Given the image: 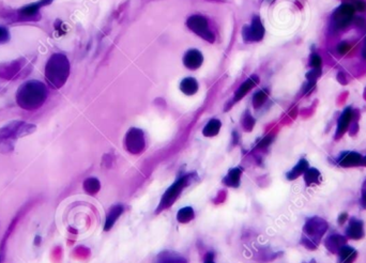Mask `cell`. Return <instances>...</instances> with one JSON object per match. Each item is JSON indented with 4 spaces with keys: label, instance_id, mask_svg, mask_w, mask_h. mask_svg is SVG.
<instances>
[{
    "label": "cell",
    "instance_id": "obj_1",
    "mask_svg": "<svg viewBox=\"0 0 366 263\" xmlns=\"http://www.w3.org/2000/svg\"><path fill=\"white\" fill-rule=\"evenodd\" d=\"M46 98V87L39 81H29L23 84L16 93L17 104L26 110H38L44 104Z\"/></svg>",
    "mask_w": 366,
    "mask_h": 263
},
{
    "label": "cell",
    "instance_id": "obj_2",
    "mask_svg": "<svg viewBox=\"0 0 366 263\" xmlns=\"http://www.w3.org/2000/svg\"><path fill=\"white\" fill-rule=\"evenodd\" d=\"M70 74V62L62 54H54L45 67V78L50 87L58 89L65 85Z\"/></svg>",
    "mask_w": 366,
    "mask_h": 263
},
{
    "label": "cell",
    "instance_id": "obj_3",
    "mask_svg": "<svg viewBox=\"0 0 366 263\" xmlns=\"http://www.w3.org/2000/svg\"><path fill=\"white\" fill-rule=\"evenodd\" d=\"M36 131L33 124L25 123L23 121H13L0 129V152L9 153L14 149V141L29 135Z\"/></svg>",
    "mask_w": 366,
    "mask_h": 263
},
{
    "label": "cell",
    "instance_id": "obj_4",
    "mask_svg": "<svg viewBox=\"0 0 366 263\" xmlns=\"http://www.w3.org/2000/svg\"><path fill=\"white\" fill-rule=\"evenodd\" d=\"M196 180H198V175L196 173L186 174L177 180L174 184L170 185L168 190L164 193L161 201H160L156 210V214H160L163 212L164 210L169 209L171 205L177 201V199L180 197L181 193L185 190V187H187L191 183Z\"/></svg>",
    "mask_w": 366,
    "mask_h": 263
},
{
    "label": "cell",
    "instance_id": "obj_5",
    "mask_svg": "<svg viewBox=\"0 0 366 263\" xmlns=\"http://www.w3.org/2000/svg\"><path fill=\"white\" fill-rule=\"evenodd\" d=\"M328 230V224L320 217H311L303 227L301 244L308 249H316L322 236Z\"/></svg>",
    "mask_w": 366,
    "mask_h": 263
},
{
    "label": "cell",
    "instance_id": "obj_6",
    "mask_svg": "<svg viewBox=\"0 0 366 263\" xmlns=\"http://www.w3.org/2000/svg\"><path fill=\"white\" fill-rule=\"evenodd\" d=\"M186 25L194 33H196L197 36L203 38L204 40H206V41L211 42V43L214 42V40H215L214 34L212 33V31L210 30V28L208 26V21L206 20L204 16L202 15L191 16L190 19L187 20Z\"/></svg>",
    "mask_w": 366,
    "mask_h": 263
},
{
    "label": "cell",
    "instance_id": "obj_7",
    "mask_svg": "<svg viewBox=\"0 0 366 263\" xmlns=\"http://www.w3.org/2000/svg\"><path fill=\"white\" fill-rule=\"evenodd\" d=\"M125 147L131 154H140L145 150L146 140L144 132L139 129H131L125 136Z\"/></svg>",
    "mask_w": 366,
    "mask_h": 263
},
{
    "label": "cell",
    "instance_id": "obj_8",
    "mask_svg": "<svg viewBox=\"0 0 366 263\" xmlns=\"http://www.w3.org/2000/svg\"><path fill=\"white\" fill-rule=\"evenodd\" d=\"M242 36L245 41H260L265 36V28L258 16H254L251 26H245L242 29Z\"/></svg>",
    "mask_w": 366,
    "mask_h": 263
},
{
    "label": "cell",
    "instance_id": "obj_9",
    "mask_svg": "<svg viewBox=\"0 0 366 263\" xmlns=\"http://www.w3.org/2000/svg\"><path fill=\"white\" fill-rule=\"evenodd\" d=\"M354 14V8L351 4L344 3L335 11L333 15V22L334 25L337 28H345L350 24Z\"/></svg>",
    "mask_w": 366,
    "mask_h": 263
},
{
    "label": "cell",
    "instance_id": "obj_10",
    "mask_svg": "<svg viewBox=\"0 0 366 263\" xmlns=\"http://www.w3.org/2000/svg\"><path fill=\"white\" fill-rule=\"evenodd\" d=\"M203 54L197 49L187 50L184 57H183V64L190 70H197L203 65Z\"/></svg>",
    "mask_w": 366,
    "mask_h": 263
},
{
    "label": "cell",
    "instance_id": "obj_11",
    "mask_svg": "<svg viewBox=\"0 0 366 263\" xmlns=\"http://www.w3.org/2000/svg\"><path fill=\"white\" fill-rule=\"evenodd\" d=\"M352 119H353V110H352V108L348 107L344 110V112L342 113L339 121H337V129H336V134H335L336 139L341 138V137L345 134V132L347 131L348 127H349Z\"/></svg>",
    "mask_w": 366,
    "mask_h": 263
},
{
    "label": "cell",
    "instance_id": "obj_12",
    "mask_svg": "<svg viewBox=\"0 0 366 263\" xmlns=\"http://www.w3.org/2000/svg\"><path fill=\"white\" fill-rule=\"evenodd\" d=\"M362 162L363 156L357 152L343 153L339 159V164L342 167H354V166L362 165Z\"/></svg>",
    "mask_w": 366,
    "mask_h": 263
},
{
    "label": "cell",
    "instance_id": "obj_13",
    "mask_svg": "<svg viewBox=\"0 0 366 263\" xmlns=\"http://www.w3.org/2000/svg\"><path fill=\"white\" fill-rule=\"evenodd\" d=\"M154 263H187L185 258L178 253L171 250H164L160 253Z\"/></svg>",
    "mask_w": 366,
    "mask_h": 263
},
{
    "label": "cell",
    "instance_id": "obj_14",
    "mask_svg": "<svg viewBox=\"0 0 366 263\" xmlns=\"http://www.w3.org/2000/svg\"><path fill=\"white\" fill-rule=\"evenodd\" d=\"M347 237L352 240H360L364 237V226L363 221L357 219H351L349 226H348L347 230Z\"/></svg>",
    "mask_w": 366,
    "mask_h": 263
},
{
    "label": "cell",
    "instance_id": "obj_15",
    "mask_svg": "<svg viewBox=\"0 0 366 263\" xmlns=\"http://www.w3.org/2000/svg\"><path fill=\"white\" fill-rule=\"evenodd\" d=\"M241 175H242V168L236 167L232 168L228 171L227 175L223 179V184L226 185L227 187H233L238 188L241 183Z\"/></svg>",
    "mask_w": 366,
    "mask_h": 263
},
{
    "label": "cell",
    "instance_id": "obj_16",
    "mask_svg": "<svg viewBox=\"0 0 366 263\" xmlns=\"http://www.w3.org/2000/svg\"><path fill=\"white\" fill-rule=\"evenodd\" d=\"M257 83H258V77L257 76H252L248 81H245L241 86H240L239 89L236 91V93H234L233 103L240 101L243 96L247 95L249 93V91L255 87Z\"/></svg>",
    "mask_w": 366,
    "mask_h": 263
},
{
    "label": "cell",
    "instance_id": "obj_17",
    "mask_svg": "<svg viewBox=\"0 0 366 263\" xmlns=\"http://www.w3.org/2000/svg\"><path fill=\"white\" fill-rule=\"evenodd\" d=\"M123 213V207L121 204H116L114 205V207L110 210V212H108L107 216H106V219H105V225H104V231H110L113 226L115 225V222L117 221V219L120 217V215H121Z\"/></svg>",
    "mask_w": 366,
    "mask_h": 263
},
{
    "label": "cell",
    "instance_id": "obj_18",
    "mask_svg": "<svg viewBox=\"0 0 366 263\" xmlns=\"http://www.w3.org/2000/svg\"><path fill=\"white\" fill-rule=\"evenodd\" d=\"M324 245L331 253H339L340 248L346 245V239L340 234H332L325 240Z\"/></svg>",
    "mask_w": 366,
    "mask_h": 263
},
{
    "label": "cell",
    "instance_id": "obj_19",
    "mask_svg": "<svg viewBox=\"0 0 366 263\" xmlns=\"http://www.w3.org/2000/svg\"><path fill=\"white\" fill-rule=\"evenodd\" d=\"M337 254H339L340 257L339 263H353L358 256L357 250L351 246H348V245L342 246Z\"/></svg>",
    "mask_w": 366,
    "mask_h": 263
},
{
    "label": "cell",
    "instance_id": "obj_20",
    "mask_svg": "<svg viewBox=\"0 0 366 263\" xmlns=\"http://www.w3.org/2000/svg\"><path fill=\"white\" fill-rule=\"evenodd\" d=\"M51 1H53V0H40V1H38L36 3H32V4L27 5V7H25V8H23L20 11V14L23 17H25V19H27V17H32L36 14H38L40 8L44 7V5L49 4Z\"/></svg>",
    "mask_w": 366,
    "mask_h": 263
},
{
    "label": "cell",
    "instance_id": "obj_21",
    "mask_svg": "<svg viewBox=\"0 0 366 263\" xmlns=\"http://www.w3.org/2000/svg\"><path fill=\"white\" fill-rule=\"evenodd\" d=\"M180 89L186 95H193L198 91V83L195 78L186 77L180 84Z\"/></svg>",
    "mask_w": 366,
    "mask_h": 263
},
{
    "label": "cell",
    "instance_id": "obj_22",
    "mask_svg": "<svg viewBox=\"0 0 366 263\" xmlns=\"http://www.w3.org/2000/svg\"><path fill=\"white\" fill-rule=\"evenodd\" d=\"M308 168V163L306 159L302 158L299 161V163L297 164L295 167L291 169L289 173H287V175H286V176H287V179L289 181H293V180H296L297 178H299V176L301 175H303L306 171V169Z\"/></svg>",
    "mask_w": 366,
    "mask_h": 263
},
{
    "label": "cell",
    "instance_id": "obj_23",
    "mask_svg": "<svg viewBox=\"0 0 366 263\" xmlns=\"http://www.w3.org/2000/svg\"><path fill=\"white\" fill-rule=\"evenodd\" d=\"M221 128H222V122L219 119H211L204 128L203 134L206 137H214L220 133Z\"/></svg>",
    "mask_w": 366,
    "mask_h": 263
},
{
    "label": "cell",
    "instance_id": "obj_24",
    "mask_svg": "<svg viewBox=\"0 0 366 263\" xmlns=\"http://www.w3.org/2000/svg\"><path fill=\"white\" fill-rule=\"evenodd\" d=\"M303 175H304V181L307 186L319 184L321 182V175L316 168H307Z\"/></svg>",
    "mask_w": 366,
    "mask_h": 263
},
{
    "label": "cell",
    "instance_id": "obj_25",
    "mask_svg": "<svg viewBox=\"0 0 366 263\" xmlns=\"http://www.w3.org/2000/svg\"><path fill=\"white\" fill-rule=\"evenodd\" d=\"M194 219H195V212H194V209L192 207L182 208L177 213V220L181 224H187Z\"/></svg>",
    "mask_w": 366,
    "mask_h": 263
},
{
    "label": "cell",
    "instance_id": "obj_26",
    "mask_svg": "<svg viewBox=\"0 0 366 263\" xmlns=\"http://www.w3.org/2000/svg\"><path fill=\"white\" fill-rule=\"evenodd\" d=\"M101 188V183L96 178H88L84 182V190L89 195H95Z\"/></svg>",
    "mask_w": 366,
    "mask_h": 263
},
{
    "label": "cell",
    "instance_id": "obj_27",
    "mask_svg": "<svg viewBox=\"0 0 366 263\" xmlns=\"http://www.w3.org/2000/svg\"><path fill=\"white\" fill-rule=\"evenodd\" d=\"M20 67L21 66L19 65V62H13L11 65L0 66V76H2L3 78H11L19 72Z\"/></svg>",
    "mask_w": 366,
    "mask_h": 263
},
{
    "label": "cell",
    "instance_id": "obj_28",
    "mask_svg": "<svg viewBox=\"0 0 366 263\" xmlns=\"http://www.w3.org/2000/svg\"><path fill=\"white\" fill-rule=\"evenodd\" d=\"M267 96H268V93L266 92L265 90L257 91V92L253 96V106H254L255 110H258L259 107L264 105V103L267 100Z\"/></svg>",
    "mask_w": 366,
    "mask_h": 263
},
{
    "label": "cell",
    "instance_id": "obj_29",
    "mask_svg": "<svg viewBox=\"0 0 366 263\" xmlns=\"http://www.w3.org/2000/svg\"><path fill=\"white\" fill-rule=\"evenodd\" d=\"M254 125H255V119L253 118V116L251 115L250 111L247 110L242 117V127L244 131L251 132L252 130H253Z\"/></svg>",
    "mask_w": 366,
    "mask_h": 263
},
{
    "label": "cell",
    "instance_id": "obj_30",
    "mask_svg": "<svg viewBox=\"0 0 366 263\" xmlns=\"http://www.w3.org/2000/svg\"><path fill=\"white\" fill-rule=\"evenodd\" d=\"M226 198H227V192H226L225 190L220 191L219 194H217V196L213 199V203H214L215 205L221 204V203H224V202H225V200H226Z\"/></svg>",
    "mask_w": 366,
    "mask_h": 263
},
{
    "label": "cell",
    "instance_id": "obj_31",
    "mask_svg": "<svg viewBox=\"0 0 366 263\" xmlns=\"http://www.w3.org/2000/svg\"><path fill=\"white\" fill-rule=\"evenodd\" d=\"M273 138L274 137L272 135H268L266 136L264 139H262L258 145H257V149H265L267 147H269L271 145V142L273 141Z\"/></svg>",
    "mask_w": 366,
    "mask_h": 263
},
{
    "label": "cell",
    "instance_id": "obj_32",
    "mask_svg": "<svg viewBox=\"0 0 366 263\" xmlns=\"http://www.w3.org/2000/svg\"><path fill=\"white\" fill-rule=\"evenodd\" d=\"M320 74H321V71H320V68H314L313 71L308 72L306 74V78L308 79L310 82H315L316 79L320 76Z\"/></svg>",
    "mask_w": 366,
    "mask_h": 263
},
{
    "label": "cell",
    "instance_id": "obj_33",
    "mask_svg": "<svg viewBox=\"0 0 366 263\" xmlns=\"http://www.w3.org/2000/svg\"><path fill=\"white\" fill-rule=\"evenodd\" d=\"M321 58H320V56L317 55V54H313L312 57H311V66L314 67V68H320V66H321Z\"/></svg>",
    "mask_w": 366,
    "mask_h": 263
},
{
    "label": "cell",
    "instance_id": "obj_34",
    "mask_svg": "<svg viewBox=\"0 0 366 263\" xmlns=\"http://www.w3.org/2000/svg\"><path fill=\"white\" fill-rule=\"evenodd\" d=\"M351 48L350 44L348 42H342L339 44V46H337V53H339L340 55H345L348 50H349Z\"/></svg>",
    "mask_w": 366,
    "mask_h": 263
},
{
    "label": "cell",
    "instance_id": "obj_35",
    "mask_svg": "<svg viewBox=\"0 0 366 263\" xmlns=\"http://www.w3.org/2000/svg\"><path fill=\"white\" fill-rule=\"evenodd\" d=\"M8 40H9L8 30L4 29V28H2V27H0V44L7 42Z\"/></svg>",
    "mask_w": 366,
    "mask_h": 263
},
{
    "label": "cell",
    "instance_id": "obj_36",
    "mask_svg": "<svg viewBox=\"0 0 366 263\" xmlns=\"http://www.w3.org/2000/svg\"><path fill=\"white\" fill-rule=\"evenodd\" d=\"M356 9L359 11V12H364V11L366 10V3L364 1H357L356 2Z\"/></svg>",
    "mask_w": 366,
    "mask_h": 263
},
{
    "label": "cell",
    "instance_id": "obj_37",
    "mask_svg": "<svg viewBox=\"0 0 366 263\" xmlns=\"http://www.w3.org/2000/svg\"><path fill=\"white\" fill-rule=\"evenodd\" d=\"M347 217H348L347 213H342V214L339 216V224H340V225H343V224H344L345 220L347 219Z\"/></svg>",
    "mask_w": 366,
    "mask_h": 263
},
{
    "label": "cell",
    "instance_id": "obj_38",
    "mask_svg": "<svg viewBox=\"0 0 366 263\" xmlns=\"http://www.w3.org/2000/svg\"><path fill=\"white\" fill-rule=\"evenodd\" d=\"M232 136H233V145H237V142H238V133H237V132H233V133H232Z\"/></svg>",
    "mask_w": 366,
    "mask_h": 263
},
{
    "label": "cell",
    "instance_id": "obj_39",
    "mask_svg": "<svg viewBox=\"0 0 366 263\" xmlns=\"http://www.w3.org/2000/svg\"><path fill=\"white\" fill-rule=\"evenodd\" d=\"M362 57L366 60V40H365V43L363 45V49H362Z\"/></svg>",
    "mask_w": 366,
    "mask_h": 263
},
{
    "label": "cell",
    "instance_id": "obj_40",
    "mask_svg": "<svg viewBox=\"0 0 366 263\" xmlns=\"http://www.w3.org/2000/svg\"><path fill=\"white\" fill-rule=\"evenodd\" d=\"M205 263H214L213 260H205Z\"/></svg>",
    "mask_w": 366,
    "mask_h": 263
},
{
    "label": "cell",
    "instance_id": "obj_41",
    "mask_svg": "<svg viewBox=\"0 0 366 263\" xmlns=\"http://www.w3.org/2000/svg\"><path fill=\"white\" fill-rule=\"evenodd\" d=\"M362 165H363V166H366V157H363V162H362Z\"/></svg>",
    "mask_w": 366,
    "mask_h": 263
}]
</instances>
